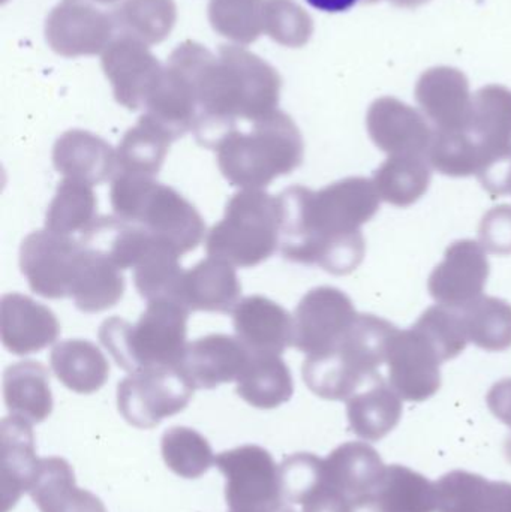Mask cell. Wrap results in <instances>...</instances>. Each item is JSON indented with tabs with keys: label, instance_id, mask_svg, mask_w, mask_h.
I'll list each match as a JSON object with an SVG mask.
<instances>
[{
	"label": "cell",
	"instance_id": "10",
	"mask_svg": "<svg viewBox=\"0 0 511 512\" xmlns=\"http://www.w3.org/2000/svg\"><path fill=\"white\" fill-rule=\"evenodd\" d=\"M83 243L50 230L35 231L21 243L20 268L30 289L44 298L71 297Z\"/></svg>",
	"mask_w": 511,
	"mask_h": 512
},
{
	"label": "cell",
	"instance_id": "49",
	"mask_svg": "<svg viewBox=\"0 0 511 512\" xmlns=\"http://www.w3.org/2000/svg\"><path fill=\"white\" fill-rule=\"evenodd\" d=\"M312 8L318 11L329 12V14H336V12H345L348 9L356 6L360 0H306Z\"/></svg>",
	"mask_w": 511,
	"mask_h": 512
},
{
	"label": "cell",
	"instance_id": "53",
	"mask_svg": "<svg viewBox=\"0 0 511 512\" xmlns=\"http://www.w3.org/2000/svg\"><path fill=\"white\" fill-rule=\"evenodd\" d=\"M288 512H297V511H294V510H293V508H291V510H290V511H288Z\"/></svg>",
	"mask_w": 511,
	"mask_h": 512
},
{
	"label": "cell",
	"instance_id": "16",
	"mask_svg": "<svg viewBox=\"0 0 511 512\" xmlns=\"http://www.w3.org/2000/svg\"><path fill=\"white\" fill-rule=\"evenodd\" d=\"M366 128L375 146L389 156H428L435 132L419 111L390 96L369 107Z\"/></svg>",
	"mask_w": 511,
	"mask_h": 512
},
{
	"label": "cell",
	"instance_id": "22",
	"mask_svg": "<svg viewBox=\"0 0 511 512\" xmlns=\"http://www.w3.org/2000/svg\"><path fill=\"white\" fill-rule=\"evenodd\" d=\"M242 285L233 265L212 258L185 270L180 280L177 303L189 312H234L240 303Z\"/></svg>",
	"mask_w": 511,
	"mask_h": 512
},
{
	"label": "cell",
	"instance_id": "34",
	"mask_svg": "<svg viewBox=\"0 0 511 512\" xmlns=\"http://www.w3.org/2000/svg\"><path fill=\"white\" fill-rule=\"evenodd\" d=\"M380 512H435V483L407 466H386L374 493Z\"/></svg>",
	"mask_w": 511,
	"mask_h": 512
},
{
	"label": "cell",
	"instance_id": "13",
	"mask_svg": "<svg viewBox=\"0 0 511 512\" xmlns=\"http://www.w3.org/2000/svg\"><path fill=\"white\" fill-rule=\"evenodd\" d=\"M48 44L60 56L104 53L116 35L113 14L96 8L95 0H62L45 26Z\"/></svg>",
	"mask_w": 511,
	"mask_h": 512
},
{
	"label": "cell",
	"instance_id": "24",
	"mask_svg": "<svg viewBox=\"0 0 511 512\" xmlns=\"http://www.w3.org/2000/svg\"><path fill=\"white\" fill-rule=\"evenodd\" d=\"M386 465L378 451L365 442H347L324 459L327 486L350 502L377 490Z\"/></svg>",
	"mask_w": 511,
	"mask_h": 512
},
{
	"label": "cell",
	"instance_id": "41",
	"mask_svg": "<svg viewBox=\"0 0 511 512\" xmlns=\"http://www.w3.org/2000/svg\"><path fill=\"white\" fill-rule=\"evenodd\" d=\"M492 481L467 471H453L435 483L437 512H488Z\"/></svg>",
	"mask_w": 511,
	"mask_h": 512
},
{
	"label": "cell",
	"instance_id": "44",
	"mask_svg": "<svg viewBox=\"0 0 511 512\" xmlns=\"http://www.w3.org/2000/svg\"><path fill=\"white\" fill-rule=\"evenodd\" d=\"M284 502L300 505L324 483V460L315 454L297 453L279 466Z\"/></svg>",
	"mask_w": 511,
	"mask_h": 512
},
{
	"label": "cell",
	"instance_id": "36",
	"mask_svg": "<svg viewBox=\"0 0 511 512\" xmlns=\"http://www.w3.org/2000/svg\"><path fill=\"white\" fill-rule=\"evenodd\" d=\"M116 35L131 36L144 44L164 41L176 23L173 0H125L113 12Z\"/></svg>",
	"mask_w": 511,
	"mask_h": 512
},
{
	"label": "cell",
	"instance_id": "37",
	"mask_svg": "<svg viewBox=\"0 0 511 512\" xmlns=\"http://www.w3.org/2000/svg\"><path fill=\"white\" fill-rule=\"evenodd\" d=\"M468 340L489 352L511 348V304L497 297H482L459 310Z\"/></svg>",
	"mask_w": 511,
	"mask_h": 512
},
{
	"label": "cell",
	"instance_id": "35",
	"mask_svg": "<svg viewBox=\"0 0 511 512\" xmlns=\"http://www.w3.org/2000/svg\"><path fill=\"white\" fill-rule=\"evenodd\" d=\"M93 186L77 180L65 179L57 186L56 195L48 206L45 230L74 236L86 233L96 218V200Z\"/></svg>",
	"mask_w": 511,
	"mask_h": 512
},
{
	"label": "cell",
	"instance_id": "3",
	"mask_svg": "<svg viewBox=\"0 0 511 512\" xmlns=\"http://www.w3.org/2000/svg\"><path fill=\"white\" fill-rule=\"evenodd\" d=\"M213 150L231 186L263 189L302 165L305 144L294 120L276 110L228 132Z\"/></svg>",
	"mask_w": 511,
	"mask_h": 512
},
{
	"label": "cell",
	"instance_id": "23",
	"mask_svg": "<svg viewBox=\"0 0 511 512\" xmlns=\"http://www.w3.org/2000/svg\"><path fill=\"white\" fill-rule=\"evenodd\" d=\"M53 165L65 179L98 186L116 176L117 153L98 135L72 129L57 138Z\"/></svg>",
	"mask_w": 511,
	"mask_h": 512
},
{
	"label": "cell",
	"instance_id": "1",
	"mask_svg": "<svg viewBox=\"0 0 511 512\" xmlns=\"http://www.w3.org/2000/svg\"><path fill=\"white\" fill-rule=\"evenodd\" d=\"M380 200L366 177H348L317 192L305 186L285 189L278 197L281 254L335 276L353 273L366 252L360 228L377 215Z\"/></svg>",
	"mask_w": 511,
	"mask_h": 512
},
{
	"label": "cell",
	"instance_id": "9",
	"mask_svg": "<svg viewBox=\"0 0 511 512\" xmlns=\"http://www.w3.org/2000/svg\"><path fill=\"white\" fill-rule=\"evenodd\" d=\"M194 391L177 369L141 370L129 373L117 385V408L131 426L153 429L165 418L182 412Z\"/></svg>",
	"mask_w": 511,
	"mask_h": 512
},
{
	"label": "cell",
	"instance_id": "48",
	"mask_svg": "<svg viewBox=\"0 0 511 512\" xmlns=\"http://www.w3.org/2000/svg\"><path fill=\"white\" fill-rule=\"evenodd\" d=\"M488 512H511V484L492 481Z\"/></svg>",
	"mask_w": 511,
	"mask_h": 512
},
{
	"label": "cell",
	"instance_id": "11",
	"mask_svg": "<svg viewBox=\"0 0 511 512\" xmlns=\"http://www.w3.org/2000/svg\"><path fill=\"white\" fill-rule=\"evenodd\" d=\"M356 307L341 289L318 286L297 304L293 315V346L308 357L332 349L356 321Z\"/></svg>",
	"mask_w": 511,
	"mask_h": 512
},
{
	"label": "cell",
	"instance_id": "5",
	"mask_svg": "<svg viewBox=\"0 0 511 512\" xmlns=\"http://www.w3.org/2000/svg\"><path fill=\"white\" fill-rule=\"evenodd\" d=\"M189 310L167 298L149 301L135 324L113 316L99 327L98 337L120 369H177L185 352Z\"/></svg>",
	"mask_w": 511,
	"mask_h": 512
},
{
	"label": "cell",
	"instance_id": "12",
	"mask_svg": "<svg viewBox=\"0 0 511 512\" xmlns=\"http://www.w3.org/2000/svg\"><path fill=\"white\" fill-rule=\"evenodd\" d=\"M386 363L390 385L402 400L425 402L441 388L443 358L416 325L396 331L390 340Z\"/></svg>",
	"mask_w": 511,
	"mask_h": 512
},
{
	"label": "cell",
	"instance_id": "7",
	"mask_svg": "<svg viewBox=\"0 0 511 512\" xmlns=\"http://www.w3.org/2000/svg\"><path fill=\"white\" fill-rule=\"evenodd\" d=\"M279 227L278 198L261 189H243L228 201L224 218L207 234V255L233 267H257L279 248Z\"/></svg>",
	"mask_w": 511,
	"mask_h": 512
},
{
	"label": "cell",
	"instance_id": "19",
	"mask_svg": "<svg viewBox=\"0 0 511 512\" xmlns=\"http://www.w3.org/2000/svg\"><path fill=\"white\" fill-rule=\"evenodd\" d=\"M233 324L237 339L252 355H281L293 346V316L263 295L240 300Z\"/></svg>",
	"mask_w": 511,
	"mask_h": 512
},
{
	"label": "cell",
	"instance_id": "50",
	"mask_svg": "<svg viewBox=\"0 0 511 512\" xmlns=\"http://www.w3.org/2000/svg\"><path fill=\"white\" fill-rule=\"evenodd\" d=\"M390 2L402 6V8H416V6L425 5L429 0H390Z\"/></svg>",
	"mask_w": 511,
	"mask_h": 512
},
{
	"label": "cell",
	"instance_id": "4",
	"mask_svg": "<svg viewBox=\"0 0 511 512\" xmlns=\"http://www.w3.org/2000/svg\"><path fill=\"white\" fill-rule=\"evenodd\" d=\"M396 331L398 327L380 316L359 313L332 349L306 358L303 381L321 399L347 402L378 375Z\"/></svg>",
	"mask_w": 511,
	"mask_h": 512
},
{
	"label": "cell",
	"instance_id": "31",
	"mask_svg": "<svg viewBox=\"0 0 511 512\" xmlns=\"http://www.w3.org/2000/svg\"><path fill=\"white\" fill-rule=\"evenodd\" d=\"M293 376L279 355H252L237 379V394L258 409H275L293 397Z\"/></svg>",
	"mask_w": 511,
	"mask_h": 512
},
{
	"label": "cell",
	"instance_id": "14",
	"mask_svg": "<svg viewBox=\"0 0 511 512\" xmlns=\"http://www.w3.org/2000/svg\"><path fill=\"white\" fill-rule=\"evenodd\" d=\"M491 265L485 248L474 240H458L429 276L431 297L441 306L462 310L483 297Z\"/></svg>",
	"mask_w": 511,
	"mask_h": 512
},
{
	"label": "cell",
	"instance_id": "30",
	"mask_svg": "<svg viewBox=\"0 0 511 512\" xmlns=\"http://www.w3.org/2000/svg\"><path fill=\"white\" fill-rule=\"evenodd\" d=\"M465 131L482 150V162L486 153L510 146L511 90L503 86H486L476 92Z\"/></svg>",
	"mask_w": 511,
	"mask_h": 512
},
{
	"label": "cell",
	"instance_id": "47",
	"mask_svg": "<svg viewBox=\"0 0 511 512\" xmlns=\"http://www.w3.org/2000/svg\"><path fill=\"white\" fill-rule=\"evenodd\" d=\"M486 400H488V406L492 414L511 429V379H503V381L497 382L489 391ZM506 451L507 459L511 462V435L507 439Z\"/></svg>",
	"mask_w": 511,
	"mask_h": 512
},
{
	"label": "cell",
	"instance_id": "15",
	"mask_svg": "<svg viewBox=\"0 0 511 512\" xmlns=\"http://www.w3.org/2000/svg\"><path fill=\"white\" fill-rule=\"evenodd\" d=\"M102 69L116 101L131 111L144 108L164 71L147 44L126 35L114 36L102 53Z\"/></svg>",
	"mask_w": 511,
	"mask_h": 512
},
{
	"label": "cell",
	"instance_id": "17",
	"mask_svg": "<svg viewBox=\"0 0 511 512\" xmlns=\"http://www.w3.org/2000/svg\"><path fill=\"white\" fill-rule=\"evenodd\" d=\"M251 352L237 337L209 334L186 345L177 370L194 390H213L237 381Z\"/></svg>",
	"mask_w": 511,
	"mask_h": 512
},
{
	"label": "cell",
	"instance_id": "39",
	"mask_svg": "<svg viewBox=\"0 0 511 512\" xmlns=\"http://www.w3.org/2000/svg\"><path fill=\"white\" fill-rule=\"evenodd\" d=\"M428 161L443 176H477L482 165V150L467 131L435 129Z\"/></svg>",
	"mask_w": 511,
	"mask_h": 512
},
{
	"label": "cell",
	"instance_id": "28",
	"mask_svg": "<svg viewBox=\"0 0 511 512\" xmlns=\"http://www.w3.org/2000/svg\"><path fill=\"white\" fill-rule=\"evenodd\" d=\"M3 399L11 415L32 424L47 420L53 411L50 373L38 361H20L3 373Z\"/></svg>",
	"mask_w": 511,
	"mask_h": 512
},
{
	"label": "cell",
	"instance_id": "20",
	"mask_svg": "<svg viewBox=\"0 0 511 512\" xmlns=\"http://www.w3.org/2000/svg\"><path fill=\"white\" fill-rule=\"evenodd\" d=\"M416 99L437 131H465L470 119V84L459 69L432 68L420 77Z\"/></svg>",
	"mask_w": 511,
	"mask_h": 512
},
{
	"label": "cell",
	"instance_id": "46",
	"mask_svg": "<svg viewBox=\"0 0 511 512\" xmlns=\"http://www.w3.org/2000/svg\"><path fill=\"white\" fill-rule=\"evenodd\" d=\"M477 179L495 197L511 194V144L486 153Z\"/></svg>",
	"mask_w": 511,
	"mask_h": 512
},
{
	"label": "cell",
	"instance_id": "54",
	"mask_svg": "<svg viewBox=\"0 0 511 512\" xmlns=\"http://www.w3.org/2000/svg\"><path fill=\"white\" fill-rule=\"evenodd\" d=\"M2 2H6V0H2Z\"/></svg>",
	"mask_w": 511,
	"mask_h": 512
},
{
	"label": "cell",
	"instance_id": "33",
	"mask_svg": "<svg viewBox=\"0 0 511 512\" xmlns=\"http://www.w3.org/2000/svg\"><path fill=\"white\" fill-rule=\"evenodd\" d=\"M431 179L428 156L398 155L381 164L372 182L381 200L405 209L428 192Z\"/></svg>",
	"mask_w": 511,
	"mask_h": 512
},
{
	"label": "cell",
	"instance_id": "55",
	"mask_svg": "<svg viewBox=\"0 0 511 512\" xmlns=\"http://www.w3.org/2000/svg\"><path fill=\"white\" fill-rule=\"evenodd\" d=\"M231 512V511H230Z\"/></svg>",
	"mask_w": 511,
	"mask_h": 512
},
{
	"label": "cell",
	"instance_id": "2",
	"mask_svg": "<svg viewBox=\"0 0 511 512\" xmlns=\"http://www.w3.org/2000/svg\"><path fill=\"white\" fill-rule=\"evenodd\" d=\"M197 96L195 137L207 149L233 129L278 110L282 80L275 68L257 54L236 45H221L213 56L203 45H179Z\"/></svg>",
	"mask_w": 511,
	"mask_h": 512
},
{
	"label": "cell",
	"instance_id": "45",
	"mask_svg": "<svg viewBox=\"0 0 511 512\" xmlns=\"http://www.w3.org/2000/svg\"><path fill=\"white\" fill-rule=\"evenodd\" d=\"M480 242L495 255L511 254V206H500L486 213L480 225Z\"/></svg>",
	"mask_w": 511,
	"mask_h": 512
},
{
	"label": "cell",
	"instance_id": "38",
	"mask_svg": "<svg viewBox=\"0 0 511 512\" xmlns=\"http://www.w3.org/2000/svg\"><path fill=\"white\" fill-rule=\"evenodd\" d=\"M161 451L168 469L185 480H197L215 465L209 441L189 427L168 429L162 435Z\"/></svg>",
	"mask_w": 511,
	"mask_h": 512
},
{
	"label": "cell",
	"instance_id": "25",
	"mask_svg": "<svg viewBox=\"0 0 511 512\" xmlns=\"http://www.w3.org/2000/svg\"><path fill=\"white\" fill-rule=\"evenodd\" d=\"M402 399L378 373L347 400V417L354 435L369 442L386 438L402 418Z\"/></svg>",
	"mask_w": 511,
	"mask_h": 512
},
{
	"label": "cell",
	"instance_id": "40",
	"mask_svg": "<svg viewBox=\"0 0 511 512\" xmlns=\"http://www.w3.org/2000/svg\"><path fill=\"white\" fill-rule=\"evenodd\" d=\"M209 18L216 32L248 45L264 32V0H210Z\"/></svg>",
	"mask_w": 511,
	"mask_h": 512
},
{
	"label": "cell",
	"instance_id": "27",
	"mask_svg": "<svg viewBox=\"0 0 511 512\" xmlns=\"http://www.w3.org/2000/svg\"><path fill=\"white\" fill-rule=\"evenodd\" d=\"M71 298L78 310L99 313L111 309L125 294V277L101 249L84 245Z\"/></svg>",
	"mask_w": 511,
	"mask_h": 512
},
{
	"label": "cell",
	"instance_id": "32",
	"mask_svg": "<svg viewBox=\"0 0 511 512\" xmlns=\"http://www.w3.org/2000/svg\"><path fill=\"white\" fill-rule=\"evenodd\" d=\"M173 143L174 138L165 129L143 114L117 147V173L155 177Z\"/></svg>",
	"mask_w": 511,
	"mask_h": 512
},
{
	"label": "cell",
	"instance_id": "6",
	"mask_svg": "<svg viewBox=\"0 0 511 512\" xmlns=\"http://www.w3.org/2000/svg\"><path fill=\"white\" fill-rule=\"evenodd\" d=\"M110 203L120 221L143 228L180 255L197 249L206 234L198 210L176 189L153 177L117 173L111 183Z\"/></svg>",
	"mask_w": 511,
	"mask_h": 512
},
{
	"label": "cell",
	"instance_id": "26",
	"mask_svg": "<svg viewBox=\"0 0 511 512\" xmlns=\"http://www.w3.org/2000/svg\"><path fill=\"white\" fill-rule=\"evenodd\" d=\"M29 495L41 512H107L98 496L78 489L72 466L62 457L41 459Z\"/></svg>",
	"mask_w": 511,
	"mask_h": 512
},
{
	"label": "cell",
	"instance_id": "29",
	"mask_svg": "<svg viewBox=\"0 0 511 512\" xmlns=\"http://www.w3.org/2000/svg\"><path fill=\"white\" fill-rule=\"evenodd\" d=\"M50 364L57 379L78 394L96 393L110 376L107 358L89 340H63L51 351Z\"/></svg>",
	"mask_w": 511,
	"mask_h": 512
},
{
	"label": "cell",
	"instance_id": "21",
	"mask_svg": "<svg viewBox=\"0 0 511 512\" xmlns=\"http://www.w3.org/2000/svg\"><path fill=\"white\" fill-rule=\"evenodd\" d=\"M0 490L2 512L15 507L29 493L41 460L36 457L32 423L11 415L0 424Z\"/></svg>",
	"mask_w": 511,
	"mask_h": 512
},
{
	"label": "cell",
	"instance_id": "18",
	"mask_svg": "<svg viewBox=\"0 0 511 512\" xmlns=\"http://www.w3.org/2000/svg\"><path fill=\"white\" fill-rule=\"evenodd\" d=\"M60 324L44 304L27 295L9 292L0 303V336L11 354L27 355L42 351L56 342Z\"/></svg>",
	"mask_w": 511,
	"mask_h": 512
},
{
	"label": "cell",
	"instance_id": "51",
	"mask_svg": "<svg viewBox=\"0 0 511 512\" xmlns=\"http://www.w3.org/2000/svg\"><path fill=\"white\" fill-rule=\"evenodd\" d=\"M96 3H113L117 2V0H95Z\"/></svg>",
	"mask_w": 511,
	"mask_h": 512
},
{
	"label": "cell",
	"instance_id": "8",
	"mask_svg": "<svg viewBox=\"0 0 511 512\" xmlns=\"http://www.w3.org/2000/svg\"><path fill=\"white\" fill-rule=\"evenodd\" d=\"M215 465L227 480L225 499L231 512H288L281 472L272 454L258 445L224 451Z\"/></svg>",
	"mask_w": 511,
	"mask_h": 512
},
{
	"label": "cell",
	"instance_id": "42",
	"mask_svg": "<svg viewBox=\"0 0 511 512\" xmlns=\"http://www.w3.org/2000/svg\"><path fill=\"white\" fill-rule=\"evenodd\" d=\"M414 325L431 340L443 361L458 357L470 342L461 312L441 304L425 310Z\"/></svg>",
	"mask_w": 511,
	"mask_h": 512
},
{
	"label": "cell",
	"instance_id": "52",
	"mask_svg": "<svg viewBox=\"0 0 511 512\" xmlns=\"http://www.w3.org/2000/svg\"><path fill=\"white\" fill-rule=\"evenodd\" d=\"M380 2V0H365V3H375Z\"/></svg>",
	"mask_w": 511,
	"mask_h": 512
},
{
	"label": "cell",
	"instance_id": "43",
	"mask_svg": "<svg viewBox=\"0 0 511 512\" xmlns=\"http://www.w3.org/2000/svg\"><path fill=\"white\" fill-rule=\"evenodd\" d=\"M314 32L305 9L293 0H264V33L285 47H303Z\"/></svg>",
	"mask_w": 511,
	"mask_h": 512
}]
</instances>
